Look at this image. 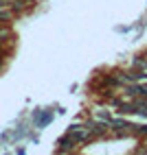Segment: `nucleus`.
<instances>
[{
	"label": "nucleus",
	"mask_w": 147,
	"mask_h": 155,
	"mask_svg": "<svg viewBox=\"0 0 147 155\" xmlns=\"http://www.w3.org/2000/svg\"><path fill=\"white\" fill-rule=\"evenodd\" d=\"M26 5H31V0H16L11 5V9L13 11H22V9H26Z\"/></svg>",
	"instance_id": "nucleus-1"
}]
</instances>
